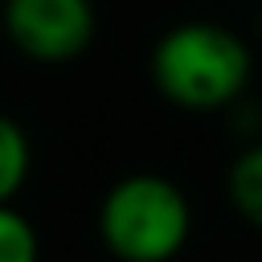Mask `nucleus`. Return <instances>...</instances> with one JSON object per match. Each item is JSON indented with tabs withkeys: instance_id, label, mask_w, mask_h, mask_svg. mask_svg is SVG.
I'll use <instances>...</instances> for the list:
<instances>
[{
	"instance_id": "f03ea898",
	"label": "nucleus",
	"mask_w": 262,
	"mask_h": 262,
	"mask_svg": "<svg viewBox=\"0 0 262 262\" xmlns=\"http://www.w3.org/2000/svg\"><path fill=\"white\" fill-rule=\"evenodd\" d=\"M94 225L119 262H172L192 237V205L176 180L127 172L102 192Z\"/></svg>"
},
{
	"instance_id": "7ed1b4c3",
	"label": "nucleus",
	"mask_w": 262,
	"mask_h": 262,
	"mask_svg": "<svg viewBox=\"0 0 262 262\" xmlns=\"http://www.w3.org/2000/svg\"><path fill=\"white\" fill-rule=\"evenodd\" d=\"M0 25L20 57L37 66H66L90 49L98 12L94 0H4Z\"/></svg>"
},
{
	"instance_id": "20e7f679",
	"label": "nucleus",
	"mask_w": 262,
	"mask_h": 262,
	"mask_svg": "<svg viewBox=\"0 0 262 262\" xmlns=\"http://www.w3.org/2000/svg\"><path fill=\"white\" fill-rule=\"evenodd\" d=\"M225 196L246 225L262 221V147L250 139L225 168Z\"/></svg>"
},
{
	"instance_id": "39448f33",
	"label": "nucleus",
	"mask_w": 262,
	"mask_h": 262,
	"mask_svg": "<svg viewBox=\"0 0 262 262\" xmlns=\"http://www.w3.org/2000/svg\"><path fill=\"white\" fill-rule=\"evenodd\" d=\"M33 168V143L25 127L0 111V205H12V196L25 188Z\"/></svg>"
},
{
	"instance_id": "f257e3e1",
	"label": "nucleus",
	"mask_w": 262,
	"mask_h": 262,
	"mask_svg": "<svg viewBox=\"0 0 262 262\" xmlns=\"http://www.w3.org/2000/svg\"><path fill=\"white\" fill-rule=\"evenodd\" d=\"M147 78L156 94L180 111H229L250 90L254 53L229 25L180 20L156 37L147 53Z\"/></svg>"
},
{
	"instance_id": "423d86ee",
	"label": "nucleus",
	"mask_w": 262,
	"mask_h": 262,
	"mask_svg": "<svg viewBox=\"0 0 262 262\" xmlns=\"http://www.w3.org/2000/svg\"><path fill=\"white\" fill-rule=\"evenodd\" d=\"M0 262H41V233L16 205H0Z\"/></svg>"
}]
</instances>
